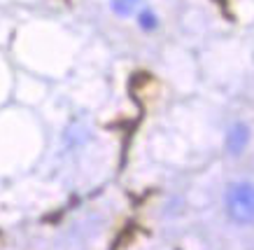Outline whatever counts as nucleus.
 <instances>
[{
    "label": "nucleus",
    "mask_w": 254,
    "mask_h": 250,
    "mask_svg": "<svg viewBox=\"0 0 254 250\" xmlns=\"http://www.w3.org/2000/svg\"><path fill=\"white\" fill-rule=\"evenodd\" d=\"M226 208H229V215L240 225L254 222V185L250 182L231 185L226 194Z\"/></svg>",
    "instance_id": "nucleus-1"
},
{
    "label": "nucleus",
    "mask_w": 254,
    "mask_h": 250,
    "mask_svg": "<svg viewBox=\"0 0 254 250\" xmlns=\"http://www.w3.org/2000/svg\"><path fill=\"white\" fill-rule=\"evenodd\" d=\"M250 143V131H247L245 124H236L229 131V138H226V148H229V152L231 155H240L243 150H245V145Z\"/></svg>",
    "instance_id": "nucleus-2"
},
{
    "label": "nucleus",
    "mask_w": 254,
    "mask_h": 250,
    "mask_svg": "<svg viewBox=\"0 0 254 250\" xmlns=\"http://www.w3.org/2000/svg\"><path fill=\"white\" fill-rule=\"evenodd\" d=\"M140 0H112V9H115L119 16H128L135 12Z\"/></svg>",
    "instance_id": "nucleus-3"
},
{
    "label": "nucleus",
    "mask_w": 254,
    "mask_h": 250,
    "mask_svg": "<svg viewBox=\"0 0 254 250\" xmlns=\"http://www.w3.org/2000/svg\"><path fill=\"white\" fill-rule=\"evenodd\" d=\"M140 26H142V28H147V31H149V28H154V26H156V16L152 14L149 9H142V12H140Z\"/></svg>",
    "instance_id": "nucleus-4"
}]
</instances>
